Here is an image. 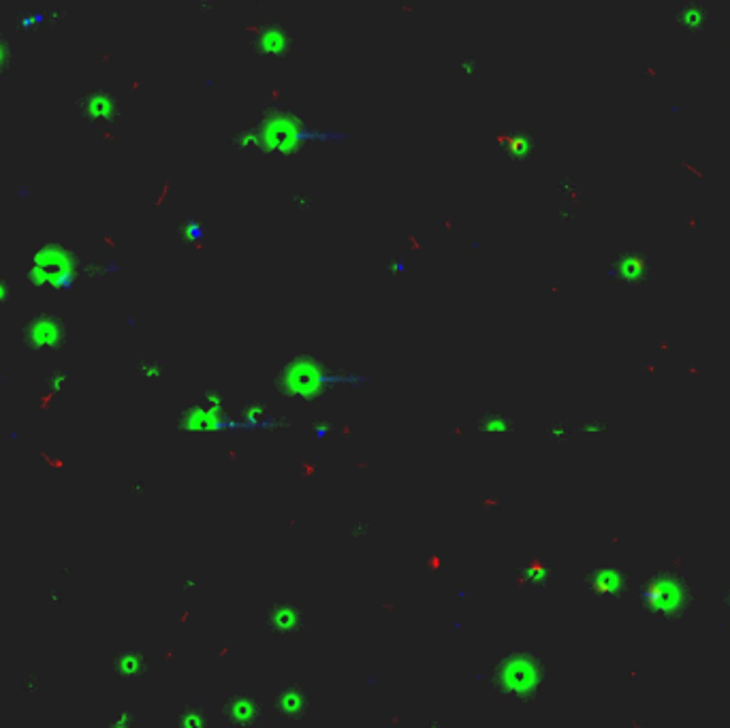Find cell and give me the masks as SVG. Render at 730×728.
<instances>
[{
	"mask_svg": "<svg viewBox=\"0 0 730 728\" xmlns=\"http://www.w3.org/2000/svg\"><path fill=\"white\" fill-rule=\"evenodd\" d=\"M641 607L662 622H679L688 618L698 596L677 564H660L643 579L639 590Z\"/></svg>",
	"mask_w": 730,
	"mask_h": 728,
	"instance_id": "obj_1",
	"label": "cell"
},
{
	"mask_svg": "<svg viewBox=\"0 0 730 728\" xmlns=\"http://www.w3.org/2000/svg\"><path fill=\"white\" fill-rule=\"evenodd\" d=\"M649 261H652V258H649V252L634 246V248L620 252V255L609 263L606 276H609L611 280L620 282L624 287L639 288L649 280V271H652Z\"/></svg>",
	"mask_w": 730,
	"mask_h": 728,
	"instance_id": "obj_2",
	"label": "cell"
},
{
	"mask_svg": "<svg viewBox=\"0 0 730 728\" xmlns=\"http://www.w3.org/2000/svg\"><path fill=\"white\" fill-rule=\"evenodd\" d=\"M585 588L598 602H613L630 590V579L620 566L603 564L587 571Z\"/></svg>",
	"mask_w": 730,
	"mask_h": 728,
	"instance_id": "obj_3",
	"label": "cell"
},
{
	"mask_svg": "<svg viewBox=\"0 0 730 728\" xmlns=\"http://www.w3.org/2000/svg\"><path fill=\"white\" fill-rule=\"evenodd\" d=\"M65 336V320L56 314H39L26 325V342L36 349H49L60 344Z\"/></svg>",
	"mask_w": 730,
	"mask_h": 728,
	"instance_id": "obj_4",
	"label": "cell"
},
{
	"mask_svg": "<svg viewBox=\"0 0 730 728\" xmlns=\"http://www.w3.org/2000/svg\"><path fill=\"white\" fill-rule=\"evenodd\" d=\"M675 26L688 30V33H701L705 26L709 24V7L705 3H685L682 9L677 11L675 17H673Z\"/></svg>",
	"mask_w": 730,
	"mask_h": 728,
	"instance_id": "obj_5",
	"label": "cell"
},
{
	"mask_svg": "<svg viewBox=\"0 0 730 728\" xmlns=\"http://www.w3.org/2000/svg\"><path fill=\"white\" fill-rule=\"evenodd\" d=\"M9 65H11V46L7 43V39L0 35V73L7 71Z\"/></svg>",
	"mask_w": 730,
	"mask_h": 728,
	"instance_id": "obj_6",
	"label": "cell"
},
{
	"mask_svg": "<svg viewBox=\"0 0 730 728\" xmlns=\"http://www.w3.org/2000/svg\"><path fill=\"white\" fill-rule=\"evenodd\" d=\"M724 607L730 611V585H728V590L724 592Z\"/></svg>",
	"mask_w": 730,
	"mask_h": 728,
	"instance_id": "obj_7",
	"label": "cell"
}]
</instances>
